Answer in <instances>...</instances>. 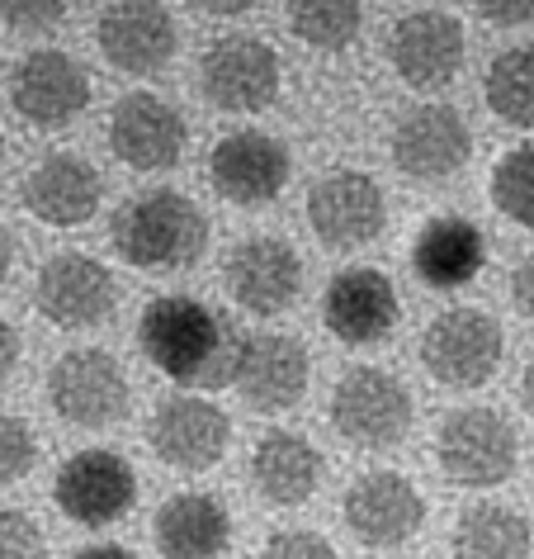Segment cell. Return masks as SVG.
Here are the masks:
<instances>
[{"label":"cell","instance_id":"obj_25","mask_svg":"<svg viewBox=\"0 0 534 559\" xmlns=\"http://www.w3.org/2000/svg\"><path fill=\"white\" fill-rule=\"evenodd\" d=\"M487 261L483 228L473 218H430L412 242V271L426 289H463Z\"/></svg>","mask_w":534,"mask_h":559},{"label":"cell","instance_id":"obj_17","mask_svg":"<svg viewBox=\"0 0 534 559\" xmlns=\"http://www.w3.org/2000/svg\"><path fill=\"white\" fill-rule=\"evenodd\" d=\"M398 318H402L398 289L374 265H350V271L331 275L327 295H321V323L345 346H374L392 337Z\"/></svg>","mask_w":534,"mask_h":559},{"label":"cell","instance_id":"obj_24","mask_svg":"<svg viewBox=\"0 0 534 559\" xmlns=\"http://www.w3.org/2000/svg\"><path fill=\"white\" fill-rule=\"evenodd\" d=\"M161 559H218L232 540V516L214 493H175L151 522Z\"/></svg>","mask_w":534,"mask_h":559},{"label":"cell","instance_id":"obj_37","mask_svg":"<svg viewBox=\"0 0 534 559\" xmlns=\"http://www.w3.org/2000/svg\"><path fill=\"white\" fill-rule=\"evenodd\" d=\"M0 366H5V374L20 366V328L15 323L0 328Z\"/></svg>","mask_w":534,"mask_h":559},{"label":"cell","instance_id":"obj_28","mask_svg":"<svg viewBox=\"0 0 534 559\" xmlns=\"http://www.w3.org/2000/svg\"><path fill=\"white\" fill-rule=\"evenodd\" d=\"M364 0H289V29L307 48H345L360 34Z\"/></svg>","mask_w":534,"mask_h":559},{"label":"cell","instance_id":"obj_27","mask_svg":"<svg viewBox=\"0 0 534 559\" xmlns=\"http://www.w3.org/2000/svg\"><path fill=\"white\" fill-rule=\"evenodd\" d=\"M487 109L511 129H534V48H506L487 62L483 76Z\"/></svg>","mask_w":534,"mask_h":559},{"label":"cell","instance_id":"obj_14","mask_svg":"<svg viewBox=\"0 0 534 559\" xmlns=\"http://www.w3.org/2000/svg\"><path fill=\"white\" fill-rule=\"evenodd\" d=\"M228 441H232V423L218 403L208 399H194V394H180V399H166L147 423V445L161 465H171L180 474H199V469H214L222 455H228Z\"/></svg>","mask_w":534,"mask_h":559},{"label":"cell","instance_id":"obj_22","mask_svg":"<svg viewBox=\"0 0 534 559\" xmlns=\"http://www.w3.org/2000/svg\"><path fill=\"white\" fill-rule=\"evenodd\" d=\"M20 200L38 223H48V228H81V223H90L95 209H100L105 180L86 157H76V152H52V157H44L24 176Z\"/></svg>","mask_w":534,"mask_h":559},{"label":"cell","instance_id":"obj_12","mask_svg":"<svg viewBox=\"0 0 534 559\" xmlns=\"http://www.w3.org/2000/svg\"><path fill=\"white\" fill-rule=\"evenodd\" d=\"M469 157H473V133L454 105H416L392 129V166L406 180L440 186V180L459 176Z\"/></svg>","mask_w":534,"mask_h":559},{"label":"cell","instance_id":"obj_8","mask_svg":"<svg viewBox=\"0 0 534 559\" xmlns=\"http://www.w3.org/2000/svg\"><path fill=\"white\" fill-rule=\"evenodd\" d=\"M52 502L76 526H90V531L114 526L137 502V474L119 451H100L95 445V451H81L58 469Z\"/></svg>","mask_w":534,"mask_h":559},{"label":"cell","instance_id":"obj_5","mask_svg":"<svg viewBox=\"0 0 534 559\" xmlns=\"http://www.w3.org/2000/svg\"><path fill=\"white\" fill-rule=\"evenodd\" d=\"M48 403L62 423L81 431H100L129 417L133 389L114 356L100 352V346H81V352H66L48 370Z\"/></svg>","mask_w":534,"mask_h":559},{"label":"cell","instance_id":"obj_33","mask_svg":"<svg viewBox=\"0 0 534 559\" xmlns=\"http://www.w3.org/2000/svg\"><path fill=\"white\" fill-rule=\"evenodd\" d=\"M0 5H5V24L15 34H44L66 15V0H0Z\"/></svg>","mask_w":534,"mask_h":559},{"label":"cell","instance_id":"obj_10","mask_svg":"<svg viewBox=\"0 0 534 559\" xmlns=\"http://www.w3.org/2000/svg\"><path fill=\"white\" fill-rule=\"evenodd\" d=\"M307 223L317 242L331 251H360L384 237L388 228V200L384 186L364 171H331L307 194Z\"/></svg>","mask_w":534,"mask_h":559},{"label":"cell","instance_id":"obj_16","mask_svg":"<svg viewBox=\"0 0 534 559\" xmlns=\"http://www.w3.org/2000/svg\"><path fill=\"white\" fill-rule=\"evenodd\" d=\"M34 304L52 328H100L119 304V285L105 261L86 257V251H62L38 271Z\"/></svg>","mask_w":534,"mask_h":559},{"label":"cell","instance_id":"obj_11","mask_svg":"<svg viewBox=\"0 0 534 559\" xmlns=\"http://www.w3.org/2000/svg\"><path fill=\"white\" fill-rule=\"evenodd\" d=\"M345 526L369 550H398L426 522V498L398 469H369L345 488Z\"/></svg>","mask_w":534,"mask_h":559},{"label":"cell","instance_id":"obj_26","mask_svg":"<svg viewBox=\"0 0 534 559\" xmlns=\"http://www.w3.org/2000/svg\"><path fill=\"white\" fill-rule=\"evenodd\" d=\"M454 559H530L534 531L515 508H497V502H477L454 522Z\"/></svg>","mask_w":534,"mask_h":559},{"label":"cell","instance_id":"obj_15","mask_svg":"<svg viewBox=\"0 0 534 559\" xmlns=\"http://www.w3.org/2000/svg\"><path fill=\"white\" fill-rule=\"evenodd\" d=\"M208 180L228 204L260 209L289 186V147L260 129H236L208 152Z\"/></svg>","mask_w":534,"mask_h":559},{"label":"cell","instance_id":"obj_19","mask_svg":"<svg viewBox=\"0 0 534 559\" xmlns=\"http://www.w3.org/2000/svg\"><path fill=\"white\" fill-rule=\"evenodd\" d=\"M100 52L123 76H157L175 58V20L161 0H114L95 24Z\"/></svg>","mask_w":534,"mask_h":559},{"label":"cell","instance_id":"obj_9","mask_svg":"<svg viewBox=\"0 0 534 559\" xmlns=\"http://www.w3.org/2000/svg\"><path fill=\"white\" fill-rule=\"evenodd\" d=\"M10 105L34 129H66L90 105V72L62 48H34L10 76Z\"/></svg>","mask_w":534,"mask_h":559},{"label":"cell","instance_id":"obj_29","mask_svg":"<svg viewBox=\"0 0 534 559\" xmlns=\"http://www.w3.org/2000/svg\"><path fill=\"white\" fill-rule=\"evenodd\" d=\"M491 204H497L515 228H534V143L511 147L491 166Z\"/></svg>","mask_w":534,"mask_h":559},{"label":"cell","instance_id":"obj_38","mask_svg":"<svg viewBox=\"0 0 534 559\" xmlns=\"http://www.w3.org/2000/svg\"><path fill=\"white\" fill-rule=\"evenodd\" d=\"M72 559H137V555L123 550V545H86V550H76Z\"/></svg>","mask_w":534,"mask_h":559},{"label":"cell","instance_id":"obj_21","mask_svg":"<svg viewBox=\"0 0 534 559\" xmlns=\"http://www.w3.org/2000/svg\"><path fill=\"white\" fill-rule=\"evenodd\" d=\"M388 62L412 91H440L463 67V29L445 10L402 15L388 34Z\"/></svg>","mask_w":534,"mask_h":559},{"label":"cell","instance_id":"obj_1","mask_svg":"<svg viewBox=\"0 0 534 559\" xmlns=\"http://www.w3.org/2000/svg\"><path fill=\"white\" fill-rule=\"evenodd\" d=\"M143 356L166 380L185 389H222L236 380L242 337L228 328V318L190 295H161L137 318Z\"/></svg>","mask_w":534,"mask_h":559},{"label":"cell","instance_id":"obj_13","mask_svg":"<svg viewBox=\"0 0 534 559\" xmlns=\"http://www.w3.org/2000/svg\"><path fill=\"white\" fill-rule=\"evenodd\" d=\"M222 285L236 309L256 313V318H275L284 313L303 289V261L284 237H246L228 251L222 261Z\"/></svg>","mask_w":534,"mask_h":559},{"label":"cell","instance_id":"obj_3","mask_svg":"<svg viewBox=\"0 0 534 559\" xmlns=\"http://www.w3.org/2000/svg\"><path fill=\"white\" fill-rule=\"evenodd\" d=\"M336 437L360 451H392L412 431V394L398 374L378 366H350L331 389Z\"/></svg>","mask_w":534,"mask_h":559},{"label":"cell","instance_id":"obj_35","mask_svg":"<svg viewBox=\"0 0 534 559\" xmlns=\"http://www.w3.org/2000/svg\"><path fill=\"white\" fill-rule=\"evenodd\" d=\"M511 304L534 323V251L511 271Z\"/></svg>","mask_w":534,"mask_h":559},{"label":"cell","instance_id":"obj_39","mask_svg":"<svg viewBox=\"0 0 534 559\" xmlns=\"http://www.w3.org/2000/svg\"><path fill=\"white\" fill-rule=\"evenodd\" d=\"M520 403H525V413L534 417V360L525 366V380H520Z\"/></svg>","mask_w":534,"mask_h":559},{"label":"cell","instance_id":"obj_31","mask_svg":"<svg viewBox=\"0 0 534 559\" xmlns=\"http://www.w3.org/2000/svg\"><path fill=\"white\" fill-rule=\"evenodd\" d=\"M48 536L24 508H5L0 516V559H44Z\"/></svg>","mask_w":534,"mask_h":559},{"label":"cell","instance_id":"obj_18","mask_svg":"<svg viewBox=\"0 0 534 559\" xmlns=\"http://www.w3.org/2000/svg\"><path fill=\"white\" fill-rule=\"evenodd\" d=\"M109 152L129 171H171L185 152V119L161 95L133 91L109 109Z\"/></svg>","mask_w":534,"mask_h":559},{"label":"cell","instance_id":"obj_6","mask_svg":"<svg viewBox=\"0 0 534 559\" xmlns=\"http://www.w3.org/2000/svg\"><path fill=\"white\" fill-rule=\"evenodd\" d=\"M501 323L483 309H445L421 332V366L445 389H483L501 366Z\"/></svg>","mask_w":534,"mask_h":559},{"label":"cell","instance_id":"obj_36","mask_svg":"<svg viewBox=\"0 0 534 559\" xmlns=\"http://www.w3.org/2000/svg\"><path fill=\"white\" fill-rule=\"evenodd\" d=\"M199 15H208V20H232V15H246L256 0H190Z\"/></svg>","mask_w":534,"mask_h":559},{"label":"cell","instance_id":"obj_30","mask_svg":"<svg viewBox=\"0 0 534 559\" xmlns=\"http://www.w3.org/2000/svg\"><path fill=\"white\" fill-rule=\"evenodd\" d=\"M34 460H38L34 427L24 423V417H5V423H0V474H5V484L29 479Z\"/></svg>","mask_w":534,"mask_h":559},{"label":"cell","instance_id":"obj_20","mask_svg":"<svg viewBox=\"0 0 534 559\" xmlns=\"http://www.w3.org/2000/svg\"><path fill=\"white\" fill-rule=\"evenodd\" d=\"M307 374L313 366H307L303 342L284 337V332H251L242 337L232 384L251 413H289L307 394Z\"/></svg>","mask_w":534,"mask_h":559},{"label":"cell","instance_id":"obj_34","mask_svg":"<svg viewBox=\"0 0 534 559\" xmlns=\"http://www.w3.org/2000/svg\"><path fill=\"white\" fill-rule=\"evenodd\" d=\"M473 10L487 24H525V20H534V0H473Z\"/></svg>","mask_w":534,"mask_h":559},{"label":"cell","instance_id":"obj_7","mask_svg":"<svg viewBox=\"0 0 534 559\" xmlns=\"http://www.w3.org/2000/svg\"><path fill=\"white\" fill-rule=\"evenodd\" d=\"M199 91L222 115H260L279 95V58L251 34H228L208 44L199 62Z\"/></svg>","mask_w":534,"mask_h":559},{"label":"cell","instance_id":"obj_4","mask_svg":"<svg viewBox=\"0 0 534 559\" xmlns=\"http://www.w3.org/2000/svg\"><path fill=\"white\" fill-rule=\"evenodd\" d=\"M440 474L459 488H497L515 474L520 441L497 408H459L435 431Z\"/></svg>","mask_w":534,"mask_h":559},{"label":"cell","instance_id":"obj_2","mask_svg":"<svg viewBox=\"0 0 534 559\" xmlns=\"http://www.w3.org/2000/svg\"><path fill=\"white\" fill-rule=\"evenodd\" d=\"M114 251L137 271H185L208 251L204 209L180 190L133 194L114 214Z\"/></svg>","mask_w":534,"mask_h":559},{"label":"cell","instance_id":"obj_23","mask_svg":"<svg viewBox=\"0 0 534 559\" xmlns=\"http://www.w3.org/2000/svg\"><path fill=\"white\" fill-rule=\"evenodd\" d=\"M327 460L299 431H265L251 451V484L270 508H303L321 488Z\"/></svg>","mask_w":534,"mask_h":559},{"label":"cell","instance_id":"obj_32","mask_svg":"<svg viewBox=\"0 0 534 559\" xmlns=\"http://www.w3.org/2000/svg\"><path fill=\"white\" fill-rule=\"evenodd\" d=\"M260 559H336V550H331L327 536H317V531L289 526V531H275V536L265 540Z\"/></svg>","mask_w":534,"mask_h":559}]
</instances>
